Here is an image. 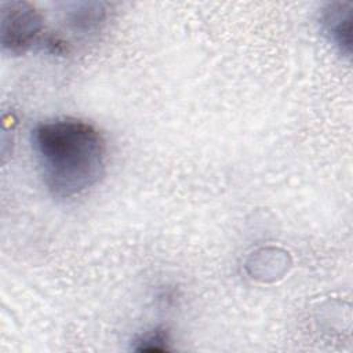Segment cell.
<instances>
[{
  "label": "cell",
  "instance_id": "2",
  "mask_svg": "<svg viewBox=\"0 0 353 353\" xmlns=\"http://www.w3.org/2000/svg\"><path fill=\"white\" fill-rule=\"evenodd\" d=\"M43 30V18L26 1L1 4V46L11 54L25 52Z\"/></svg>",
  "mask_w": 353,
  "mask_h": 353
},
{
  "label": "cell",
  "instance_id": "4",
  "mask_svg": "<svg viewBox=\"0 0 353 353\" xmlns=\"http://www.w3.org/2000/svg\"><path fill=\"white\" fill-rule=\"evenodd\" d=\"M167 342H168V335L164 330L156 328L152 330L150 332H146L142 335L137 343L138 346L135 347L137 350H167Z\"/></svg>",
  "mask_w": 353,
  "mask_h": 353
},
{
  "label": "cell",
  "instance_id": "1",
  "mask_svg": "<svg viewBox=\"0 0 353 353\" xmlns=\"http://www.w3.org/2000/svg\"><path fill=\"white\" fill-rule=\"evenodd\" d=\"M33 148L47 189L57 197H73L94 186L105 171L106 143L90 123L63 117L33 130Z\"/></svg>",
  "mask_w": 353,
  "mask_h": 353
},
{
  "label": "cell",
  "instance_id": "3",
  "mask_svg": "<svg viewBox=\"0 0 353 353\" xmlns=\"http://www.w3.org/2000/svg\"><path fill=\"white\" fill-rule=\"evenodd\" d=\"M352 3H331L321 12V25L330 39L343 51L350 54Z\"/></svg>",
  "mask_w": 353,
  "mask_h": 353
}]
</instances>
